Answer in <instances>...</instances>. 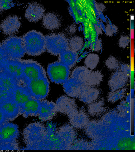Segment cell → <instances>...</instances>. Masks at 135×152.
I'll use <instances>...</instances> for the list:
<instances>
[{"mask_svg": "<svg viewBox=\"0 0 135 152\" xmlns=\"http://www.w3.org/2000/svg\"><path fill=\"white\" fill-rule=\"evenodd\" d=\"M99 61V57L97 54L91 53L88 54L85 60L84 63L86 67L92 70L95 68Z\"/></svg>", "mask_w": 135, "mask_h": 152, "instance_id": "26", "label": "cell"}, {"mask_svg": "<svg viewBox=\"0 0 135 152\" xmlns=\"http://www.w3.org/2000/svg\"><path fill=\"white\" fill-rule=\"evenodd\" d=\"M128 78L119 70L113 73L108 81L109 88L114 91L123 88L126 84Z\"/></svg>", "mask_w": 135, "mask_h": 152, "instance_id": "17", "label": "cell"}, {"mask_svg": "<svg viewBox=\"0 0 135 152\" xmlns=\"http://www.w3.org/2000/svg\"><path fill=\"white\" fill-rule=\"evenodd\" d=\"M91 72L86 67L79 66L74 69L71 76L84 83H86Z\"/></svg>", "mask_w": 135, "mask_h": 152, "instance_id": "22", "label": "cell"}, {"mask_svg": "<svg viewBox=\"0 0 135 152\" xmlns=\"http://www.w3.org/2000/svg\"><path fill=\"white\" fill-rule=\"evenodd\" d=\"M2 44L9 59H21L25 53L22 37L10 36L5 39Z\"/></svg>", "mask_w": 135, "mask_h": 152, "instance_id": "4", "label": "cell"}, {"mask_svg": "<svg viewBox=\"0 0 135 152\" xmlns=\"http://www.w3.org/2000/svg\"><path fill=\"white\" fill-rule=\"evenodd\" d=\"M118 69L128 78L130 76V68L128 64L124 63L120 64Z\"/></svg>", "mask_w": 135, "mask_h": 152, "instance_id": "32", "label": "cell"}, {"mask_svg": "<svg viewBox=\"0 0 135 152\" xmlns=\"http://www.w3.org/2000/svg\"><path fill=\"white\" fill-rule=\"evenodd\" d=\"M17 86L16 78L4 71L0 72V87L13 92Z\"/></svg>", "mask_w": 135, "mask_h": 152, "instance_id": "18", "label": "cell"}, {"mask_svg": "<svg viewBox=\"0 0 135 152\" xmlns=\"http://www.w3.org/2000/svg\"><path fill=\"white\" fill-rule=\"evenodd\" d=\"M105 64L109 69L112 70L118 69L120 64L118 60L113 56L108 58L105 61Z\"/></svg>", "mask_w": 135, "mask_h": 152, "instance_id": "29", "label": "cell"}, {"mask_svg": "<svg viewBox=\"0 0 135 152\" xmlns=\"http://www.w3.org/2000/svg\"><path fill=\"white\" fill-rule=\"evenodd\" d=\"M67 32L69 34H71L74 33L75 31V27L73 25L69 26L66 28Z\"/></svg>", "mask_w": 135, "mask_h": 152, "instance_id": "35", "label": "cell"}, {"mask_svg": "<svg viewBox=\"0 0 135 152\" xmlns=\"http://www.w3.org/2000/svg\"><path fill=\"white\" fill-rule=\"evenodd\" d=\"M55 103L58 111L66 114L69 119L79 111L74 100L66 96L60 97L56 100Z\"/></svg>", "mask_w": 135, "mask_h": 152, "instance_id": "8", "label": "cell"}, {"mask_svg": "<svg viewBox=\"0 0 135 152\" xmlns=\"http://www.w3.org/2000/svg\"><path fill=\"white\" fill-rule=\"evenodd\" d=\"M15 3L11 0H0V15L5 11L11 8Z\"/></svg>", "mask_w": 135, "mask_h": 152, "instance_id": "31", "label": "cell"}, {"mask_svg": "<svg viewBox=\"0 0 135 152\" xmlns=\"http://www.w3.org/2000/svg\"><path fill=\"white\" fill-rule=\"evenodd\" d=\"M88 118L85 110L82 109L69 121L73 126L81 129L85 127L87 124Z\"/></svg>", "mask_w": 135, "mask_h": 152, "instance_id": "21", "label": "cell"}, {"mask_svg": "<svg viewBox=\"0 0 135 152\" xmlns=\"http://www.w3.org/2000/svg\"><path fill=\"white\" fill-rule=\"evenodd\" d=\"M104 101L100 99L90 104L88 107V112L91 115H99L104 112L105 108L104 106Z\"/></svg>", "mask_w": 135, "mask_h": 152, "instance_id": "23", "label": "cell"}, {"mask_svg": "<svg viewBox=\"0 0 135 152\" xmlns=\"http://www.w3.org/2000/svg\"><path fill=\"white\" fill-rule=\"evenodd\" d=\"M126 91V88H124L109 92L107 97L108 101L110 102L114 103L122 99L125 96Z\"/></svg>", "mask_w": 135, "mask_h": 152, "instance_id": "25", "label": "cell"}, {"mask_svg": "<svg viewBox=\"0 0 135 152\" xmlns=\"http://www.w3.org/2000/svg\"><path fill=\"white\" fill-rule=\"evenodd\" d=\"M25 53L31 56H37L46 50L45 36L34 30L30 31L22 36Z\"/></svg>", "mask_w": 135, "mask_h": 152, "instance_id": "1", "label": "cell"}, {"mask_svg": "<svg viewBox=\"0 0 135 152\" xmlns=\"http://www.w3.org/2000/svg\"><path fill=\"white\" fill-rule=\"evenodd\" d=\"M68 43L69 49L76 52L80 50L83 45L82 40L78 36L71 38L69 40Z\"/></svg>", "mask_w": 135, "mask_h": 152, "instance_id": "27", "label": "cell"}, {"mask_svg": "<svg viewBox=\"0 0 135 152\" xmlns=\"http://www.w3.org/2000/svg\"><path fill=\"white\" fill-rule=\"evenodd\" d=\"M13 92L0 87V104L6 101L13 99Z\"/></svg>", "mask_w": 135, "mask_h": 152, "instance_id": "30", "label": "cell"}, {"mask_svg": "<svg viewBox=\"0 0 135 152\" xmlns=\"http://www.w3.org/2000/svg\"><path fill=\"white\" fill-rule=\"evenodd\" d=\"M0 108L4 114L8 122L14 120L20 115V106L13 99L0 104Z\"/></svg>", "mask_w": 135, "mask_h": 152, "instance_id": "13", "label": "cell"}, {"mask_svg": "<svg viewBox=\"0 0 135 152\" xmlns=\"http://www.w3.org/2000/svg\"><path fill=\"white\" fill-rule=\"evenodd\" d=\"M0 127V150H19L17 141L19 134L18 125L8 122Z\"/></svg>", "mask_w": 135, "mask_h": 152, "instance_id": "2", "label": "cell"}, {"mask_svg": "<svg viewBox=\"0 0 135 152\" xmlns=\"http://www.w3.org/2000/svg\"><path fill=\"white\" fill-rule=\"evenodd\" d=\"M58 112L56 103L52 101H41L38 116L43 121L51 120Z\"/></svg>", "mask_w": 135, "mask_h": 152, "instance_id": "10", "label": "cell"}, {"mask_svg": "<svg viewBox=\"0 0 135 152\" xmlns=\"http://www.w3.org/2000/svg\"><path fill=\"white\" fill-rule=\"evenodd\" d=\"M23 77L28 82L46 77L41 65L37 62L30 59L22 60Z\"/></svg>", "mask_w": 135, "mask_h": 152, "instance_id": "7", "label": "cell"}, {"mask_svg": "<svg viewBox=\"0 0 135 152\" xmlns=\"http://www.w3.org/2000/svg\"><path fill=\"white\" fill-rule=\"evenodd\" d=\"M4 71L16 78L23 77L22 59H9L5 65Z\"/></svg>", "mask_w": 135, "mask_h": 152, "instance_id": "15", "label": "cell"}, {"mask_svg": "<svg viewBox=\"0 0 135 152\" xmlns=\"http://www.w3.org/2000/svg\"><path fill=\"white\" fill-rule=\"evenodd\" d=\"M70 69L60 61H57L48 65L47 73L52 82L56 84H63L69 78Z\"/></svg>", "mask_w": 135, "mask_h": 152, "instance_id": "5", "label": "cell"}, {"mask_svg": "<svg viewBox=\"0 0 135 152\" xmlns=\"http://www.w3.org/2000/svg\"><path fill=\"white\" fill-rule=\"evenodd\" d=\"M8 122L4 114L0 108V126Z\"/></svg>", "mask_w": 135, "mask_h": 152, "instance_id": "34", "label": "cell"}, {"mask_svg": "<svg viewBox=\"0 0 135 152\" xmlns=\"http://www.w3.org/2000/svg\"><path fill=\"white\" fill-rule=\"evenodd\" d=\"M42 24L47 29L54 30L57 29L60 27L61 22L57 15L53 12H50L44 16Z\"/></svg>", "mask_w": 135, "mask_h": 152, "instance_id": "19", "label": "cell"}, {"mask_svg": "<svg viewBox=\"0 0 135 152\" xmlns=\"http://www.w3.org/2000/svg\"><path fill=\"white\" fill-rule=\"evenodd\" d=\"M0 134H1V129L0 127Z\"/></svg>", "mask_w": 135, "mask_h": 152, "instance_id": "37", "label": "cell"}, {"mask_svg": "<svg viewBox=\"0 0 135 152\" xmlns=\"http://www.w3.org/2000/svg\"><path fill=\"white\" fill-rule=\"evenodd\" d=\"M21 25L18 17L10 15L3 19L0 24V29L6 35L15 34L18 32Z\"/></svg>", "mask_w": 135, "mask_h": 152, "instance_id": "9", "label": "cell"}, {"mask_svg": "<svg viewBox=\"0 0 135 152\" xmlns=\"http://www.w3.org/2000/svg\"><path fill=\"white\" fill-rule=\"evenodd\" d=\"M28 88L34 98L41 101L47 96L49 91V83L46 77L27 82Z\"/></svg>", "mask_w": 135, "mask_h": 152, "instance_id": "6", "label": "cell"}, {"mask_svg": "<svg viewBox=\"0 0 135 152\" xmlns=\"http://www.w3.org/2000/svg\"><path fill=\"white\" fill-rule=\"evenodd\" d=\"M69 39L63 33H53L45 36L46 50L56 56L69 49Z\"/></svg>", "mask_w": 135, "mask_h": 152, "instance_id": "3", "label": "cell"}, {"mask_svg": "<svg viewBox=\"0 0 135 152\" xmlns=\"http://www.w3.org/2000/svg\"><path fill=\"white\" fill-rule=\"evenodd\" d=\"M123 39L121 38V39L123 40V41H120L119 42L120 46L123 48H125L128 45V39L126 36L123 37Z\"/></svg>", "mask_w": 135, "mask_h": 152, "instance_id": "33", "label": "cell"}, {"mask_svg": "<svg viewBox=\"0 0 135 152\" xmlns=\"http://www.w3.org/2000/svg\"><path fill=\"white\" fill-rule=\"evenodd\" d=\"M45 11L43 6L37 3L30 4L26 10L25 17L31 22L38 21L44 15Z\"/></svg>", "mask_w": 135, "mask_h": 152, "instance_id": "14", "label": "cell"}, {"mask_svg": "<svg viewBox=\"0 0 135 152\" xmlns=\"http://www.w3.org/2000/svg\"><path fill=\"white\" fill-rule=\"evenodd\" d=\"M9 59L2 43H0V72L4 70L5 65Z\"/></svg>", "mask_w": 135, "mask_h": 152, "instance_id": "28", "label": "cell"}, {"mask_svg": "<svg viewBox=\"0 0 135 152\" xmlns=\"http://www.w3.org/2000/svg\"><path fill=\"white\" fill-rule=\"evenodd\" d=\"M41 101L32 98L20 107V115L26 118L30 116H38Z\"/></svg>", "mask_w": 135, "mask_h": 152, "instance_id": "12", "label": "cell"}, {"mask_svg": "<svg viewBox=\"0 0 135 152\" xmlns=\"http://www.w3.org/2000/svg\"><path fill=\"white\" fill-rule=\"evenodd\" d=\"M101 94L100 91L95 87L85 84L78 98L86 104H90L96 101Z\"/></svg>", "mask_w": 135, "mask_h": 152, "instance_id": "11", "label": "cell"}, {"mask_svg": "<svg viewBox=\"0 0 135 152\" xmlns=\"http://www.w3.org/2000/svg\"><path fill=\"white\" fill-rule=\"evenodd\" d=\"M130 95H128L126 97V101L129 102L130 100Z\"/></svg>", "mask_w": 135, "mask_h": 152, "instance_id": "36", "label": "cell"}, {"mask_svg": "<svg viewBox=\"0 0 135 152\" xmlns=\"http://www.w3.org/2000/svg\"><path fill=\"white\" fill-rule=\"evenodd\" d=\"M32 98L27 85L17 86L13 92V99L20 107Z\"/></svg>", "mask_w": 135, "mask_h": 152, "instance_id": "16", "label": "cell"}, {"mask_svg": "<svg viewBox=\"0 0 135 152\" xmlns=\"http://www.w3.org/2000/svg\"><path fill=\"white\" fill-rule=\"evenodd\" d=\"M103 78L102 73L99 71L91 72L86 82V84L93 87L99 85Z\"/></svg>", "mask_w": 135, "mask_h": 152, "instance_id": "24", "label": "cell"}, {"mask_svg": "<svg viewBox=\"0 0 135 152\" xmlns=\"http://www.w3.org/2000/svg\"><path fill=\"white\" fill-rule=\"evenodd\" d=\"M78 58L77 52L70 49L66 50L59 55V61L70 69L75 65Z\"/></svg>", "mask_w": 135, "mask_h": 152, "instance_id": "20", "label": "cell"}]
</instances>
